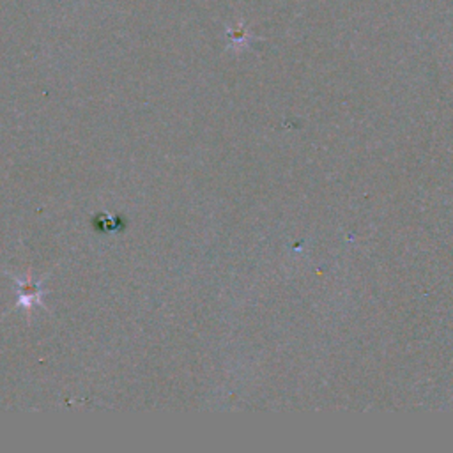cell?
<instances>
[{
  "label": "cell",
  "instance_id": "obj_1",
  "mask_svg": "<svg viewBox=\"0 0 453 453\" xmlns=\"http://www.w3.org/2000/svg\"><path fill=\"white\" fill-rule=\"evenodd\" d=\"M226 37L232 41V46H244L248 42V34L244 30V25L241 23L237 28H226Z\"/></svg>",
  "mask_w": 453,
  "mask_h": 453
}]
</instances>
